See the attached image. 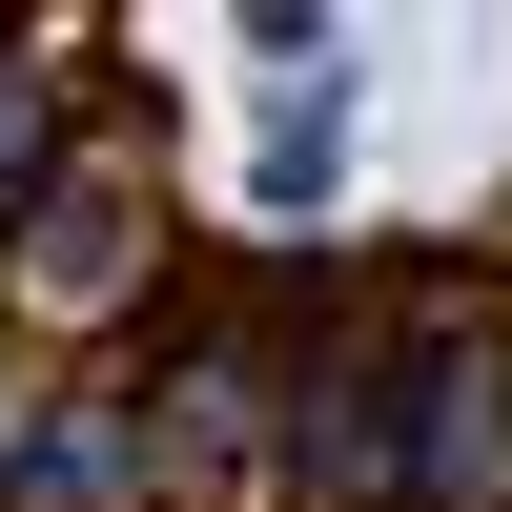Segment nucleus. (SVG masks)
Here are the masks:
<instances>
[{"label": "nucleus", "instance_id": "2", "mask_svg": "<svg viewBox=\"0 0 512 512\" xmlns=\"http://www.w3.org/2000/svg\"><path fill=\"white\" fill-rule=\"evenodd\" d=\"M164 308V205H144V123H82L21 205H0V328L21 349H123Z\"/></svg>", "mask_w": 512, "mask_h": 512}, {"label": "nucleus", "instance_id": "3", "mask_svg": "<svg viewBox=\"0 0 512 512\" xmlns=\"http://www.w3.org/2000/svg\"><path fill=\"white\" fill-rule=\"evenodd\" d=\"M0 512H144L123 369H41V390H21V431H0Z\"/></svg>", "mask_w": 512, "mask_h": 512}, {"label": "nucleus", "instance_id": "5", "mask_svg": "<svg viewBox=\"0 0 512 512\" xmlns=\"http://www.w3.org/2000/svg\"><path fill=\"white\" fill-rule=\"evenodd\" d=\"M62 144H82V103H62V21H21V41H0V205H21Z\"/></svg>", "mask_w": 512, "mask_h": 512}, {"label": "nucleus", "instance_id": "1", "mask_svg": "<svg viewBox=\"0 0 512 512\" xmlns=\"http://www.w3.org/2000/svg\"><path fill=\"white\" fill-rule=\"evenodd\" d=\"M287 369H308V287H164L123 349V431H144V512H267L287 472Z\"/></svg>", "mask_w": 512, "mask_h": 512}, {"label": "nucleus", "instance_id": "6", "mask_svg": "<svg viewBox=\"0 0 512 512\" xmlns=\"http://www.w3.org/2000/svg\"><path fill=\"white\" fill-rule=\"evenodd\" d=\"M226 21H246V62H267V82H308V62H328V0H226Z\"/></svg>", "mask_w": 512, "mask_h": 512}, {"label": "nucleus", "instance_id": "4", "mask_svg": "<svg viewBox=\"0 0 512 512\" xmlns=\"http://www.w3.org/2000/svg\"><path fill=\"white\" fill-rule=\"evenodd\" d=\"M328 185H349V82H287V123H267V144H246V226H267V246H308L328 226Z\"/></svg>", "mask_w": 512, "mask_h": 512}]
</instances>
